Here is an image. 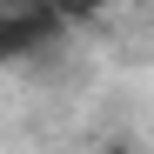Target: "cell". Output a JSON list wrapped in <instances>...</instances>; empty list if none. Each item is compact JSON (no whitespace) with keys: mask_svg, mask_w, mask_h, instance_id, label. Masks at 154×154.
Segmentation results:
<instances>
[{"mask_svg":"<svg viewBox=\"0 0 154 154\" xmlns=\"http://www.w3.org/2000/svg\"><path fill=\"white\" fill-rule=\"evenodd\" d=\"M54 14L67 20V27H94V20L107 14V0H54Z\"/></svg>","mask_w":154,"mask_h":154,"instance_id":"obj_1","label":"cell"},{"mask_svg":"<svg viewBox=\"0 0 154 154\" xmlns=\"http://www.w3.org/2000/svg\"><path fill=\"white\" fill-rule=\"evenodd\" d=\"M94 154H134V141H100Z\"/></svg>","mask_w":154,"mask_h":154,"instance_id":"obj_2","label":"cell"},{"mask_svg":"<svg viewBox=\"0 0 154 154\" xmlns=\"http://www.w3.org/2000/svg\"><path fill=\"white\" fill-rule=\"evenodd\" d=\"M0 7H14V0H0Z\"/></svg>","mask_w":154,"mask_h":154,"instance_id":"obj_3","label":"cell"}]
</instances>
